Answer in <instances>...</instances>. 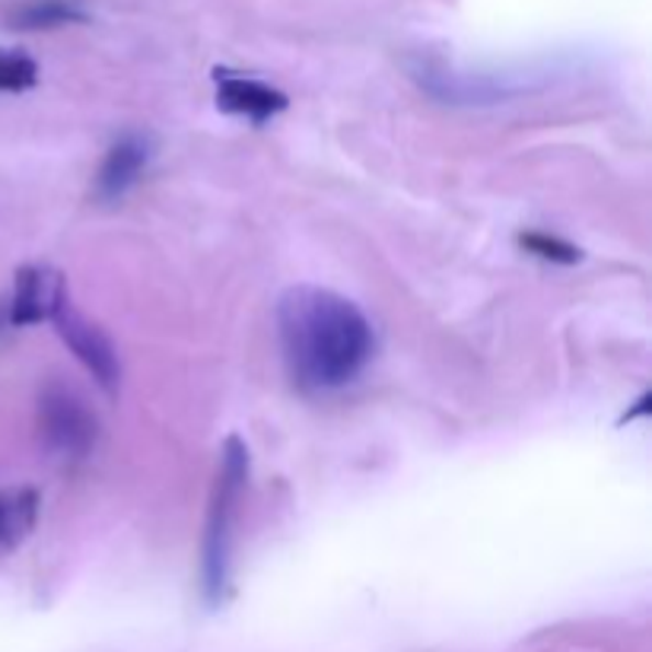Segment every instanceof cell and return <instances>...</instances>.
Wrapping results in <instances>:
<instances>
[{
    "instance_id": "cell-1",
    "label": "cell",
    "mask_w": 652,
    "mask_h": 652,
    "mask_svg": "<svg viewBox=\"0 0 652 652\" xmlns=\"http://www.w3.org/2000/svg\"><path fill=\"white\" fill-rule=\"evenodd\" d=\"M277 338L294 386L312 395L351 386L376 351L356 302L316 284H297L280 297Z\"/></svg>"
},
{
    "instance_id": "cell-2",
    "label": "cell",
    "mask_w": 652,
    "mask_h": 652,
    "mask_svg": "<svg viewBox=\"0 0 652 652\" xmlns=\"http://www.w3.org/2000/svg\"><path fill=\"white\" fill-rule=\"evenodd\" d=\"M248 480V449L239 436H230L220 452L217 480L210 490L208 529L201 548V593L210 608L223 605L233 579V529H236L239 500Z\"/></svg>"
},
{
    "instance_id": "cell-3",
    "label": "cell",
    "mask_w": 652,
    "mask_h": 652,
    "mask_svg": "<svg viewBox=\"0 0 652 652\" xmlns=\"http://www.w3.org/2000/svg\"><path fill=\"white\" fill-rule=\"evenodd\" d=\"M38 427L45 445L64 458H84L96 445L99 420L77 388L48 383L38 395Z\"/></svg>"
},
{
    "instance_id": "cell-4",
    "label": "cell",
    "mask_w": 652,
    "mask_h": 652,
    "mask_svg": "<svg viewBox=\"0 0 652 652\" xmlns=\"http://www.w3.org/2000/svg\"><path fill=\"white\" fill-rule=\"evenodd\" d=\"M52 322H55V331L60 334V341H64V344L74 351V356L92 373V379L106 388V391H115L121 379L119 351H115L112 341L102 334V328L87 322V319L70 306V299L60 302L58 312L52 316Z\"/></svg>"
},
{
    "instance_id": "cell-5",
    "label": "cell",
    "mask_w": 652,
    "mask_h": 652,
    "mask_svg": "<svg viewBox=\"0 0 652 652\" xmlns=\"http://www.w3.org/2000/svg\"><path fill=\"white\" fill-rule=\"evenodd\" d=\"M67 299L64 277L52 267H20L13 297L7 299V319L10 325L23 328L35 322H52L58 306Z\"/></svg>"
},
{
    "instance_id": "cell-6",
    "label": "cell",
    "mask_w": 652,
    "mask_h": 652,
    "mask_svg": "<svg viewBox=\"0 0 652 652\" xmlns=\"http://www.w3.org/2000/svg\"><path fill=\"white\" fill-rule=\"evenodd\" d=\"M213 80H217V106L226 115H236V119L252 121V124H265L290 106V99L280 89L270 87L265 80H255V77H239L230 70H217Z\"/></svg>"
},
{
    "instance_id": "cell-7",
    "label": "cell",
    "mask_w": 652,
    "mask_h": 652,
    "mask_svg": "<svg viewBox=\"0 0 652 652\" xmlns=\"http://www.w3.org/2000/svg\"><path fill=\"white\" fill-rule=\"evenodd\" d=\"M150 156H153V144H150L147 134H124V137H119L109 147L99 173H96L92 195L99 201H121L141 181V176L147 173Z\"/></svg>"
},
{
    "instance_id": "cell-8",
    "label": "cell",
    "mask_w": 652,
    "mask_h": 652,
    "mask_svg": "<svg viewBox=\"0 0 652 652\" xmlns=\"http://www.w3.org/2000/svg\"><path fill=\"white\" fill-rule=\"evenodd\" d=\"M38 494L32 487L0 490V551L20 548L38 522Z\"/></svg>"
},
{
    "instance_id": "cell-9",
    "label": "cell",
    "mask_w": 652,
    "mask_h": 652,
    "mask_svg": "<svg viewBox=\"0 0 652 652\" xmlns=\"http://www.w3.org/2000/svg\"><path fill=\"white\" fill-rule=\"evenodd\" d=\"M87 10L77 0H32L13 13V26L20 30H58L70 23H84Z\"/></svg>"
},
{
    "instance_id": "cell-10",
    "label": "cell",
    "mask_w": 652,
    "mask_h": 652,
    "mask_svg": "<svg viewBox=\"0 0 652 652\" xmlns=\"http://www.w3.org/2000/svg\"><path fill=\"white\" fill-rule=\"evenodd\" d=\"M38 84V64L16 48H0V92H26Z\"/></svg>"
},
{
    "instance_id": "cell-11",
    "label": "cell",
    "mask_w": 652,
    "mask_h": 652,
    "mask_svg": "<svg viewBox=\"0 0 652 652\" xmlns=\"http://www.w3.org/2000/svg\"><path fill=\"white\" fill-rule=\"evenodd\" d=\"M522 248H529L532 255L544 258V262H557V265H573L583 258V252L576 245H570L564 239L548 236V233H522L519 236Z\"/></svg>"
},
{
    "instance_id": "cell-12",
    "label": "cell",
    "mask_w": 652,
    "mask_h": 652,
    "mask_svg": "<svg viewBox=\"0 0 652 652\" xmlns=\"http://www.w3.org/2000/svg\"><path fill=\"white\" fill-rule=\"evenodd\" d=\"M3 325H10V319H7V299H0V331Z\"/></svg>"
}]
</instances>
